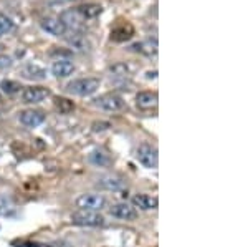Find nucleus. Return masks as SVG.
<instances>
[{
    "label": "nucleus",
    "mask_w": 248,
    "mask_h": 247,
    "mask_svg": "<svg viewBox=\"0 0 248 247\" xmlns=\"http://www.w3.org/2000/svg\"><path fill=\"white\" fill-rule=\"evenodd\" d=\"M136 159L139 161V165H142L146 169H157L159 165V154L157 148L149 143H141L136 149Z\"/></svg>",
    "instance_id": "3"
},
{
    "label": "nucleus",
    "mask_w": 248,
    "mask_h": 247,
    "mask_svg": "<svg viewBox=\"0 0 248 247\" xmlns=\"http://www.w3.org/2000/svg\"><path fill=\"white\" fill-rule=\"evenodd\" d=\"M23 77L30 78V80H45L46 71H45V68L38 66L37 63H29V65L23 68Z\"/></svg>",
    "instance_id": "20"
},
{
    "label": "nucleus",
    "mask_w": 248,
    "mask_h": 247,
    "mask_svg": "<svg viewBox=\"0 0 248 247\" xmlns=\"http://www.w3.org/2000/svg\"><path fill=\"white\" fill-rule=\"evenodd\" d=\"M99 80L98 78H78L73 80L66 85V91L77 97H91L99 90Z\"/></svg>",
    "instance_id": "2"
},
{
    "label": "nucleus",
    "mask_w": 248,
    "mask_h": 247,
    "mask_svg": "<svg viewBox=\"0 0 248 247\" xmlns=\"http://www.w3.org/2000/svg\"><path fill=\"white\" fill-rule=\"evenodd\" d=\"M133 35L134 29L129 23H123V25L111 30V40H114V42H127L129 38H133Z\"/></svg>",
    "instance_id": "17"
},
{
    "label": "nucleus",
    "mask_w": 248,
    "mask_h": 247,
    "mask_svg": "<svg viewBox=\"0 0 248 247\" xmlns=\"http://www.w3.org/2000/svg\"><path fill=\"white\" fill-rule=\"evenodd\" d=\"M20 88H22V85H20L18 82H14V80H2V83H0V90L7 95L18 93Z\"/></svg>",
    "instance_id": "22"
},
{
    "label": "nucleus",
    "mask_w": 248,
    "mask_h": 247,
    "mask_svg": "<svg viewBox=\"0 0 248 247\" xmlns=\"http://www.w3.org/2000/svg\"><path fill=\"white\" fill-rule=\"evenodd\" d=\"M109 71L113 77H127L129 75V66L126 65V63H114V65L109 66Z\"/></svg>",
    "instance_id": "23"
},
{
    "label": "nucleus",
    "mask_w": 248,
    "mask_h": 247,
    "mask_svg": "<svg viewBox=\"0 0 248 247\" xmlns=\"http://www.w3.org/2000/svg\"><path fill=\"white\" fill-rule=\"evenodd\" d=\"M12 211H14V206H12V202L9 199L0 198V214H2V216H9Z\"/></svg>",
    "instance_id": "25"
},
{
    "label": "nucleus",
    "mask_w": 248,
    "mask_h": 247,
    "mask_svg": "<svg viewBox=\"0 0 248 247\" xmlns=\"http://www.w3.org/2000/svg\"><path fill=\"white\" fill-rule=\"evenodd\" d=\"M60 20H62V22L65 23L66 29H73V30L81 29L83 22H85V18H83L81 15L78 14V10H77V9L65 10L62 15H60Z\"/></svg>",
    "instance_id": "10"
},
{
    "label": "nucleus",
    "mask_w": 248,
    "mask_h": 247,
    "mask_svg": "<svg viewBox=\"0 0 248 247\" xmlns=\"http://www.w3.org/2000/svg\"><path fill=\"white\" fill-rule=\"evenodd\" d=\"M96 186L101 189H106V191H123L124 189V181L119 176H113V174H108V176H103L98 179Z\"/></svg>",
    "instance_id": "12"
},
{
    "label": "nucleus",
    "mask_w": 248,
    "mask_h": 247,
    "mask_svg": "<svg viewBox=\"0 0 248 247\" xmlns=\"http://www.w3.org/2000/svg\"><path fill=\"white\" fill-rule=\"evenodd\" d=\"M94 105L105 111L116 113V111H121L124 108V99L116 93H106V95H101L99 98H96Z\"/></svg>",
    "instance_id": "6"
},
{
    "label": "nucleus",
    "mask_w": 248,
    "mask_h": 247,
    "mask_svg": "<svg viewBox=\"0 0 248 247\" xmlns=\"http://www.w3.org/2000/svg\"><path fill=\"white\" fill-rule=\"evenodd\" d=\"M40 25H42V29L48 32L50 35H55V37H65L66 35V27L65 23L62 22L60 18H53V17H46L43 18L42 22H40Z\"/></svg>",
    "instance_id": "9"
},
{
    "label": "nucleus",
    "mask_w": 248,
    "mask_h": 247,
    "mask_svg": "<svg viewBox=\"0 0 248 247\" xmlns=\"http://www.w3.org/2000/svg\"><path fill=\"white\" fill-rule=\"evenodd\" d=\"M70 221L71 224L81 226V228H103L106 224V219L103 214H99L98 211L86 209H78L75 213H71Z\"/></svg>",
    "instance_id": "1"
},
{
    "label": "nucleus",
    "mask_w": 248,
    "mask_h": 247,
    "mask_svg": "<svg viewBox=\"0 0 248 247\" xmlns=\"http://www.w3.org/2000/svg\"><path fill=\"white\" fill-rule=\"evenodd\" d=\"M77 206L79 209H86V211H101L108 206V201L105 196L101 194H81L77 199Z\"/></svg>",
    "instance_id": "4"
},
{
    "label": "nucleus",
    "mask_w": 248,
    "mask_h": 247,
    "mask_svg": "<svg viewBox=\"0 0 248 247\" xmlns=\"http://www.w3.org/2000/svg\"><path fill=\"white\" fill-rule=\"evenodd\" d=\"M0 49H2V45H0Z\"/></svg>",
    "instance_id": "29"
},
{
    "label": "nucleus",
    "mask_w": 248,
    "mask_h": 247,
    "mask_svg": "<svg viewBox=\"0 0 248 247\" xmlns=\"http://www.w3.org/2000/svg\"><path fill=\"white\" fill-rule=\"evenodd\" d=\"M109 214L121 221H134L138 217V209L129 202H116L109 208Z\"/></svg>",
    "instance_id": "7"
},
{
    "label": "nucleus",
    "mask_w": 248,
    "mask_h": 247,
    "mask_svg": "<svg viewBox=\"0 0 248 247\" xmlns=\"http://www.w3.org/2000/svg\"><path fill=\"white\" fill-rule=\"evenodd\" d=\"M51 95V91L45 88V86H38V85H31L23 88L22 91V101L27 105H37L42 103L43 99H46Z\"/></svg>",
    "instance_id": "5"
},
{
    "label": "nucleus",
    "mask_w": 248,
    "mask_h": 247,
    "mask_svg": "<svg viewBox=\"0 0 248 247\" xmlns=\"http://www.w3.org/2000/svg\"><path fill=\"white\" fill-rule=\"evenodd\" d=\"M88 159H90L91 165L99 166V168H105V166H109L111 165L109 154L105 153L103 149H94L93 153H91L90 156H88Z\"/></svg>",
    "instance_id": "19"
},
{
    "label": "nucleus",
    "mask_w": 248,
    "mask_h": 247,
    "mask_svg": "<svg viewBox=\"0 0 248 247\" xmlns=\"http://www.w3.org/2000/svg\"><path fill=\"white\" fill-rule=\"evenodd\" d=\"M109 123H106V121H101V123H94L93 125V131H105L109 128Z\"/></svg>",
    "instance_id": "27"
},
{
    "label": "nucleus",
    "mask_w": 248,
    "mask_h": 247,
    "mask_svg": "<svg viewBox=\"0 0 248 247\" xmlns=\"http://www.w3.org/2000/svg\"><path fill=\"white\" fill-rule=\"evenodd\" d=\"M131 49L141 55H146V57H153V55L157 53L159 45H157V40L155 38H147V40H142V42L134 43Z\"/></svg>",
    "instance_id": "16"
},
{
    "label": "nucleus",
    "mask_w": 248,
    "mask_h": 247,
    "mask_svg": "<svg viewBox=\"0 0 248 247\" xmlns=\"http://www.w3.org/2000/svg\"><path fill=\"white\" fill-rule=\"evenodd\" d=\"M18 247H51V246L42 244V242H23V244H20Z\"/></svg>",
    "instance_id": "28"
},
{
    "label": "nucleus",
    "mask_w": 248,
    "mask_h": 247,
    "mask_svg": "<svg viewBox=\"0 0 248 247\" xmlns=\"http://www.w3.org/2000/svg\"><path fill=\"white\" fill-rule=\"evenodd\" d=\"M157 93L155 91H139L136 95V103L141 110H151L157 106Z\"/></svg>",
    "instance_id": "13"
},
{
    "label": "nucleus",
    "mask_w": 248,
    "mask_h": 247,
    "mask_svg": "<svg viewBox=\"0 0 248 247\" xmlns=\"http://www.w3.org/2000/svg\"><path fill=\"white\" fill-rule=\"evenodd\" d=\"M18 118H20V123H22L23 126H27V128H37V126H40L45 121V113L40 110H33V108L23 110V111H20Z\"/></svg>",
    "instance_id": "8"
},
{
    "label": "nucleus",
    "mask_w": 248,
    "mask_h": 247,
    "mask_svg": "<svg viewBox=\"0 0 248 247\" xmlns=\"http://www.w3.org/2000/svg\"><path fill=\"white\" fill-rule=\"evenodd\" d=\"M133 206L141 211H155L159 208L157 198L149 196V194H136L133 198Z\"/></svg>",
    "instance_id": "11"
},
{
    "label": "nucleus",
    "mask_w": 248,
    "mask_h": 247,
    "mask_svg": "<svg viewBox=\"0 0 248 247\" xmlns=\"http://www.w3.org/2000/svg\"><path fill=\"white\" fill-rule=\"evenodd\" d=\"M51 73L57 78H68L70 75L75 73V65L70 60H57L51 65Z\"/></svg>",
    "instance_id": "15"
},
{
    "label": "nucleus",
    "mask_w": 248,
    "mask_h": 247,
    "mask_svg": "<svg viewBox=\"0 0 248 247\" xmlns=\"http://www.w3.org/2000/svg\"><path fill=\"white\" fill-rule=\"evenodd\" d=\"M9 66H12V58L0 53V70H5V68H9Z\"/></svg>",
    "instance_id": "26"
},
{
    "label": "nucleus",
    "mask_w": 248,
    "mask_h": 247,
    "mask_svg": "<svg viewBox=\"0 0 248 247\" xmlns=\"http://www.w3.org/2000/svg\"><path fill=\"white\" fill-rule=\"evenodd\" d=\"M55 108H57L62 115H70L75 111V103L68 98L63 97H57L55 98Z\"/></svg>",
    "instance_id": "21"
},
{
    "label": "nucleus",
    "mask_w": 248,
    "mask_h": 247,
    "mask_svg": "<svg viewBox=\"0 0 248 247\" xmlns=\"http://www.w3.org/2000/svg\"><path fill=\"white\" fill-rule=\"evenodd\" d=\"M65 38H66L68 45L77 51H88L91 49L90 40H88L83 33H79V32H75V33H71V35H65Z\"/></svg>",
    "instance_id": "14"
},
{
    "label": "nucleus",
    "mask_w": 248,
    "mask_h": 247,
    "mask_svg": "<svg viewBox=\"0 0 248 247\" xmlns=\"http://www.w3.org/2000/svg\"><path fill=\"white\" fill-rule=\"evenodd\" d=\"M12 30H14V22H12V18H9L3 14H0V37L7 35Z\"/></svg>",
    "instance_id": "24"
},
{
    "label": "nucleus",
    "mask_w": 248,
    "mask_h": 247,
    "mask_svg": "<svg viewBox=\"0 0 248 247\" xmlns=\"http://www.w3.org/2000/svg\"><path fill=\"white\" fill-rule=\"evenodd\" d=\"M77 10L83 18L88 20V18H96L98 15H101L103 7L98 5V3H85V5L77 7Z\"/></svg>",
    "instance_id": "18"
}]
</instances>
